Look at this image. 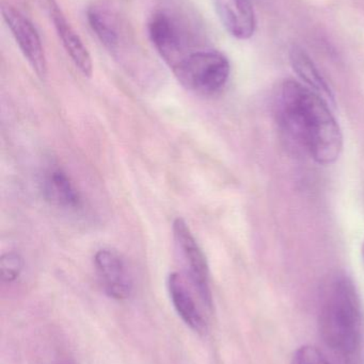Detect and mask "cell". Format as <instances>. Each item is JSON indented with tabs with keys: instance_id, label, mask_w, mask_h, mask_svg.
<instances>
[{
	"instance_id": "cell-10",
	"label": "cell",
	"mask_w": 364,
	"mask_h": 364,
	"mask_svg": "<svg viewBox=\"0 0 364 364\" xmlns=\"http://www.w3.org/2000/svg\"><path fill=\"white\" fill-rule=\"evenodd\" d=\"M51 14L56 31H57L62 45L68 55H70L73 63L83 76L90 78L92 76V70H93L91 55H90L87 47L83 45L80 36L73 29L72 26L62 14L61 10L58 8L57 4L53 0H51Z\"/></svg>"
},
{
	"instance_id": "cell-3",
	"label": "cell",
	"mask_w": 364,
	"mask_h": 364,
	"mask_svg": "<svg viewBox=\"0 0 364 364\" xmlns=\"http://www.w3.org/2000/svg\"><path fill=\"white\" fill-rule=\"evenodd\" d=\"M172 70L185 89L200 95H213L228 82L231 65L219 51L199 50L188 53Z\"/></svg>"
},
{
	"instance_id": "cell-2",
	"label": "cell",
	"mask_w": 364,
	"mask_h": 364,
	"mask_svg": "<svg viewBox=\"0 0 364 364\" xmlns=\"http://www.w3.org/2000/svg\"><path fill=\"white\" fill-rule=\"evenodd\" d=\"M320 333L333 352L353 354L363 336V308L350 277L337 274L327 282L320 312Z\"/></svg>"
},
{
	"instance_id": "cell-16",
	"label": "cell",
	"mask_w": 364,
	"mask_h": 364,
	"mask_svg": "<svg viewBox=\"0 0 364 364\" xmlns=\"http://www.w3.org/2000/svg\"><path fill=\"white\" fill-rule=\"evenodd\" d=\"M363 260H364V242L363 245Z\"/></svg>"
},
{
	"instance_id": "cell-1",
	"label": "cell",
	"mask_w": 364,
	"mask_h": 364,
	"mask_svg": "<svg viewBox=\"0 0 364 364\" xmlns=\"http://www.w3.org/2000/svg\"><path fill=\"white\" fill-rule=\"evenodd\" d=\"M284 132L318 164H335L343 151V134L326 98L298 81H284L276 98Z\"/></svg>"
},
{
	"instance_id": "cell-11",
	"label": "cell",
	"mask_w": 364,
	"mask_h": 364,
	"mask_svg": "<svg viewBox=\"0 0 364 364\" xmlns=\"http://www.w3.org/2000/svg\"><path fill=\"white\" fill-rule=\"evenodd\" d=\"M168 291L173 307L184 323L196 333H204L207 329L204 318L199 311L183 276L179 273L170 274L168 277Z\"/></svg>"
},
{
	"instance_id": "cell-8",
	"label": "cell",
	"mask_w": 364,
	"mask_h": 364,
	"mask_svg": "<svg viewBox=\"0 0 364 364\" xmlns=\"http://www.w3.org/2000/svg\"><path fill=\"white\" fill-rule=\"evenodd\" d=\"M216 12L227 31L239 38L248 40L256 29V18L250 0H214Z\"/></svg>"
},
{
	"instance_id": "cell-14",
	"label": "cell",
	"mask_w": 364,
	"mask_h": 364,
	"mask_svg": "<svg viewBox=\"0 0 364 364\" xmlns=\"http://www.w3.org/2000/svg\"><path fill=\"white\" fill-rule=\"evenodd\" d=\"M24 269V260L21 255L11 252L2 255L0 260L1 279L4 282H13L21 276Z\"/></svg>"
},
{
	"instance_id": "cell-5",
	"label": "cell",
	"mask_w": 364,
	"mask_h": 364,
	"mask_svg": "<svg viewBox=\"0 0 364 364\" xmlns=\"http://www.w3.org/2000/svg\"><path fill=\"white\" fill-rule=\"evenodd\" d=\"M1 12L24 57L36 76L41 80H45L47 75L46 58L38 30L27 17L9 4L2 6Z\"/></svg>"
},
{
	"instance_id": "cell-4",
	"label": "cell",
	"mask_w": 364,
	"mask_h": 364,
	"mask_svg": "<svg viewBox=\"0 0 364 364\" xmlns=\"http://www.w3.org/2000/svg\"><path fill=\"white\" fill-rule=\"evenodd\" d=\"M172 230L175 246L183 261L190 284L198 293L205 307L212 308L213 297L209 286V267L204 252L201 250L185 220L182 218H175Z\"/></svg>"
},
{
	"instance_id": "cell-7",
	"label": "cell",
	"mask_w": 364,
	"mask_h": 364,
	"mask_svg": "<svg viewBox=\"0 0 364 364\" xmlns=\"http://www.w3.org/2000/svg\"><path fill=\"white\" fill-rule=\"evenodd\" d=\"M98 280L108 296L126 299L132 295L134 282L128 263L119 252L102 248L94 256Z\"/></svg>"
},
{
	"instance_id": "cell-6",
	"label": "cell",
	"mask_w": 364,
	"mask_h": 364,
	"mask_svg": "<svg viewBox=\"0 0 364 364\" xmlns=\"http://www.w3.org/2000/svg\"><path fill=\"white\" fill-rule=\"evenodd\" d=\"M147 31L157 53L171 68L188 55L185 34L168 13L156 12L150 18Z\"/></svg>"
},
{
	"instance_id": "cell-12",
	"label": "cell",
	"mask_w": 364,
	"mask_h": 364,
	"mask_svg": "<svg viewBox=\"0 0 364 364\" xmlns=\"http://www.w3.org/2000/svg\"><path fill=\"white\" fill-rule=\"evenodd\" d=\"M290 60L295 73L301 77V80L327 100H333V94L328 83L312 61L305 49L298 45H293L290 50Z\"/></svg>"
},
{
	"instance_id": "cell-15",
	"label": "cell",
	"mask_w": 364,
	"mask_h": 364,
	"mask_svg": "<svg viewBox=\"0 0 364 364\" xmlns=\"http://www.w3.org/2000/svg\"><path fill=\"white\" fill-rule=\"evenodd\" d=\"M291 364H331L318 348L312 346L299 348L294 353Z\"/></svg>"
},
{
	"instance_id": "cell-9",
	"label": "cell",
	"mask_w": 364,
	"mask_h": 364,
	"mask_svg": "<svg viewBox=\"0 0 364 364\" xmlns=\"http://www.w3.org/2000/svg\"><path fill=\"white\" fill-rule=\"evenodd\" d=\"M41 191L45 200L66 210H77L83 205L80 193L61 168H48L43 174Z\"/></svg>"
},
{
	"instance_id": "cell-13",
	"label": "cell",
	"mask_w": 364,
	"mask_h": 364,
	"mask_svg": "<svg viewBox=\"0 0 364 364\" xmlns=\"http://www.w3.org/2000/svg\"><path fill=\"white\" fill-rule=\"evenodd\" d=\"M88 23L92 31L98 36L105 47L113 50L117 48L119 43V36L108 15L98 8H91L87 12Z\"/></svg>"
}]
</instances>
